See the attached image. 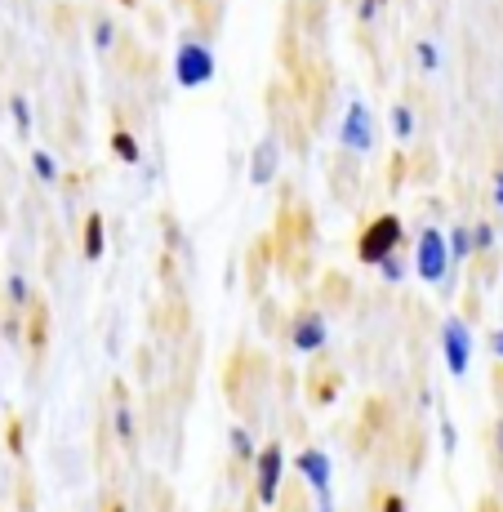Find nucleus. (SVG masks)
Listing matches in <instances>:
<instances>
[{"label": "nucleus", "instance_id": "nucleus-13", "mask_svg": "<svg viewBox=\"0 0 503 512\" xmlns=\"http://www.w3.org/2000/svg\"><path fill=\"white\" fill-rule=\"evenodd\" d=\"M112 432L125 450L138 446V419H134V406L125 401V383H116V406H112Z\"/></svg>", "mask_w": 503, "mask_h": 512}, {"label": "nucleus", "instance_id": "nucleus-26", "mask_svg": "<svg viewBox=\"0 0 503 512\" xmlns=\"http://www.w3.org/2000/svg\"><path fill=\"white\" fill-rule=\"evenodd\" d=\"M374 268L383 272V281H401V277H406V259H401V250H392L388 259H379Z\"/></svg>", "mask_w": 503, "mask_h": 512}, {"label": "nucleus", "instance_id": "nucleus-14", "mask_svg": "<svg viewBox=\"0 0 503 512\" xmlns=\"http://www.w3.org/2000/svg\"><path fill=\"white\" fill-rule=\"evenodd\" d=\"M228 450H232V464L236 468H250L254 464L259 446H254V428H250V423H232V428H228Z\"/></svg>", "mask_w": 503, "mask_h": 512}, {"label": "nucleus", "instance_id": "nucleus-11", "mask_svg": "<svg viewBox=\"0 0 503 512\" xmlns=\"http://www.w3.org/2000/svg\"><path fill=\"white\" fill-rule=\"evenodd\" d=\"M268 272H272V236H259V241L245 250V285H250V294H263Z\"/></svg>", "mask_w": 503, "mask_h": 512}, {"label": "nucleus", "instance_id": "nucleus-27", "mask_svg": "<svg viewBox=\"0 0 503 512\" xmlns=\"http://www.w3.org/2000/svg\"><path fill=\"white\" fill-rule=\"evenodd\" d=\"M414 54H419L423 72H441V49L432 45V41H419V45H414Z\"/></svg>", "mask_w": 503, "mask_h": 512}, {"label": "nucleus", "instance_id": "nucleus-19", "mask_svg": "<svg viewBox=\"0 0 503 512\" xmlns=\"http://www.w3.org/2000/svg\"><path fill=\"white\" fill-rule=\"evenodd\" d=\"M388 125H392V139H397V143H406L410 134H414V107H410V103H392Z\"/></svg>", "mask_w": 503, "mask_h": 512}, {"label": "nucleus", "instance_id": "nucleus-12", "mask_svg": "<svg viewBox=\"0 0 503 512\" xmlns=\"http://www.w3.org/2000/svg\"><path fill=\"white\" fill-rule=\"evenodd\" d=\"M343 392V374L334 370V366H317V370H308V401L317 410H325L334 397Z\"/></svg>", "mask_w": 503, "mask_h": 512}, {"label": "nucleus", "instance_id": "nucleus-33", "mask_svg": "<svg viewBox=\"0 0 503 512\" xmlns=\"http://www.w3.org/2000/svg\"><path fill=\"white\" fill-rule=\"evenodd\" d=\"M490 352H495V357L503 361V330H495V334H490Z\"/></svg>", "mask_w": 503, "mask_h": 512}, {"label": "nucleus", "instance_id": "nucleus-10", "mask_svg": "<svg viewBox=\"0 0 503 512\" xmlns=\"http://www.w3.org/2000/svg\"><path fill=\"white\" fill-rule=\"evenodd\" d=\"M23 348L32 352V361H41L45 357V348H49V308H45V299H32L23 308Z\"/></svg>", "mask_w": 503, "mask_h": 512}, {"label": "nucleus", "instance_id": "nucleus-16", "mask_svg": "<svg viewBox=\"0 0 503 512\" xmlns=\"http://www.w3.org/2000/svg\"><path fill=\"white\" fill-rule=\"evenodd\" d=\"M32 299H36V294H32V281H27L23 272H5V308L23 312Z\"/></svg>", "mask_w": 503, "mask_h": 512}, {"label": "nucleus", "instance_id": "nucleus-24", "mask_svg": "<svg viewBox=\"0 0 503 512\" xmlns=\"http://www.w3.org/2000/svg\"><path fill=\"white\" fill-rule=\"evenodd\" d=\"M0 339H5V343H14V348H18V343H23V312H14V308H9L5 317H0Z\"/></svg>", "mask_w": 503, "mask_h": 512}, {"label": "nucleus", "instance_id": "nucleus-35", "mask_svg": "<svg viewBox=\"0 0 503 512\" xmlns=\"http://www.w3.org/2000/svg\"><path fill=\"white\" fill-rule=\"evenodd\" d=\"M495 450H499V459H503V419L495 423Z\"/></svg>", "mask_w": 503, "mask_h": 512}, {"label": "nucleus", "instance_id": "nucleus-18", "mask_svg": "<svg viewBox=\"0 0 503 512\" xmlns=\"http://www.w3.org/2000/svg\"><path fill=\"white\" fill-rule=\"evenodd\" d=\"M446 250H450V263L472 259V228L468 223H455V228L446 232Z\"/></svg>", "mask_w": 503, "mask_h": 512}, {"label": "nucleus", "instance_id": "nucleus-20", "mask_svg": "<svg viewBox=\"0 0 503 512\" xmlns=\"http://www.w3.org/2000/svg\"><path fill=\"white\" fill-rule=\"evenodd\" d=\"M272 508H281V512H308V486H303V481H290V490L281 486V495H276Z\"/></svg>", "mask_w": 503, "mask_h": 512}, {"label": "nucleus", "instance_id": "nucleus-3", "mask_svg": "<svg viewBox=\"0 0 503 512\" xmlns=\"http://www.w3.org/2000/svg\"><path fill=\"white\" fill-rule=\"evenodd\" d=\"M401 241H406V223H401L397 214H379V219H370L366 232L357 236V263L361 268H374V263L388 259L392 250H401Z\"/></svg>", "mask_w": 503, "mask_h": 512}, {"label": "nucleus", "instance_id": "nucleus-28", "mask_svg": "<svg viewBox=\"0 0 503 512\" xmlns=\"http://www.w3.org/2000/svg\"><path fill=\"white\" fill-rule=\"evenodd\" d=\"M441 450H446V455H455L459 450V428L450 419H441Z\"/></svg>", "mask_w": 503, "mask_h": 512}, {"label": "nucleus", "instance_id": "nucleus-1", "mask_svg": "<svg viewBox=\"0 0 503 512\" xmlns=\"http://www.w3.org/2000/svg\"><path fill=\"white\" fill-rule=\"evenodd\" d=\"M214 76H219V58H214V45L205 36L187 32L179 49H174V81L183 90H210Z\"/></svg>", "mask_w": 503, "mask_h": 512}, {"label": "nucleus", "instance_id": "nucleus-2", "mask_svg": "<svg viewBox=\"0 0 503 512\" xmlns=\"http://www.w3.org/2000/svg\"><path fill=\"white\" fill-rule=\"evenodd\" d=\"M250 481H254V504L259 508H272L276 504V495H281V486H285V450H281V441H263L259 446V455H254V464H250Z\"/></svg>", "mask_w": 503, "mask_h": 512}, {"label": "nucleus", "instance_id": "nucleus-34", "mask_svg": "<svg viewBox=\"0 0 503 512\" xmlns=\"http://www.w3.org/2000/svg\"><path fill=\"white\" fill-rule=\"evenodd\" d=\"M495 205H499V210H503V165H499V170H495Z\"/></svg>", "mask_w": 503, "mask_h": 512}, {"label": "nucleus", "instance_id": "nucleus-23", "mask_svg": "<svg viewBox=\"0 0 503 512\" xmlns=\"http://www.w3.org/2000/svg\"><path fill=\"white\" fill-rule=\"evenodd\" d=\"M32 174H36L41 183H58V179H63V174H58V161H54L49 152H41V147L32 152Z\"/></svg>", "mask_w": 503, "mask_h": 512}, {"label": "nucleus", "instance_id": "nucleus-22", "mask_svg": "<svg viewBox=\"0 0 503 512\" xmlns=\"http://www.w3.org/2000/svg\"><path fill=\"white\" fill-rule=\"evenodd\" d=\"M9 112H14V134H32V103H27V94H9Z\"/></svg>", "mask_w": 503, "mask_h": 512}, {"label": "nucleus", "instance_id": "nucleus-31", "mask_svg": "<svg viewBox=\"0 0 503 512\" xmlns=\"http://www.w3.org/2000/svg\"><path fill=\"white\" fill-rule=\"evenodd\" d=\"M9 450H14V455H23V423H9Z\"/></svg>", "mask_w": 503, "mask_h": 512}, {"label": "nucleus", "instance_id": "nucleus-25", "mask_svg": "<svg viewBox=\"0 0 503 512\" xmlns=\"http://www.w3.org/2000/svg\"><path fill=\"white\" fill-rule=\"evenodd\" d=\"M495 241H499V228H495V223H477V228H472V254L495 250Z\"/></svg>", "mask_w": 503, "mask_h": 512}, {"label": "nucleus", "instance_id": "nucleus-21", "mask_svg": "<svg viewBox=\"0 0 503 512\" xmlns=\"http://www.w3.org/2000/svg\"><path fill=\"white\" fill-rule=\"evenodd\" d=\"M112 45H116V18L98 14L94 18V54H112Z\"/></svg>", "mask_w": 503, "mask_h": 512}, {"label": "nucleus", "instance_id": "nucleus-15", "mask_svg": "<svg viewBox=\"0 0 503 512\" xmlns=\"http://www.w3.org/2000/svg\"><path fill=\"white\" fill-rule=\"evenodd\" d=\"M103 250H107V219L94 210L90 219H85V245H81V254H85V263H98V259H103Z\"/></svg>", "mask_w": 503, "mask_h": 512}, {"label": "nucleus", "instance_id": "nucleus-17", "mask_svg": "<svg viewBox=\"0 0 503 512\" xmlns=\"http://www.w3.org/2000/svg\"><path fill=\"white\" fill-rule=\"evenodd\" d=\"M112 152L121 156V165H138V161H143V147H138V139L125 130V125H116V130H112Z\"/></svg>", "mask_w": 503, "mask_h": 512}, {"label": "nucleus", "instance_id": "nucleus-30", "mask_svg": "<svg viewBox=\"0 0 503 512\" xmlns=\"http://www.w3.org/2000/svg\"><path fill=\"white\" fill-rule=\"evenodd\" d=\"M379 9H383V0H357V18H361V23H374V18H379Z\"/></svg>", "mask_w": 503, "mask_h": 512}, {"label": "nucleus", "instance_id": "nucleus-6", "mask_svg": "<svg viewBox=\"0 0 503 512\" xmlns=\"http://www.w3.org/2000/svg\"><path fill=\"white\" fill-rule=\"evenodd\" d=\"M339 143L348 156H370L374 152V112L361 98H352L348 112H343V125H339Z\"/></svg>", "mask_w": 503, "mask_h": 512}, {"label": "nucleus", "instance_id": "nucleus-4", "mask_svg": "<svg viewBox=\"0 0 503 512\" xmlns=\"http://www.w3.org/2000/svg\"><path fill=\"white\" fill-rule=\"evenodd\" d=\"M285 339H290L294 352H321L330 343V326H325V312L312 308V303H299V308L285 317Z\"/></svg>", "mask_w": 503, "mask_h": 512}, {"label": "nucleus", "instance_id": "nucleus-8", "mask_svg": "<svg viewBox=\"0 0 503 512\" xmlns=\"http://www.w3.org/2000/svg\"><path fill=\"white\" fill-rule=\"evenodd\" d=\"M294 472H299V481L312 490V495H330V455H325L321 446H303L299 455H294Z\"/></svg>", "mask_w": 503, "mask_h": 512}, {"label": "nucleus", "instance_id": "nucleus-7", "mask_svg": "<svg viewBox=\"0 0 503 512\" xmlns=\"http://www.w3.org/2000/svg\"><path fill=\"white\" fill-rule=\"evenodd\" d=\"M441 352H446V370L455 379H468L472 366V330L463 317H446L441 321Z\"/></svg>", "mask_w": 503, "mask_h": 512}, {"label": "nucleus", "instance_id": "nucleus-32", "mask_svg": "<svg viewBox=\"0 0 503 512\" xmlns=\"http://www.w3.org/2000/svg\"><path fill=\"white\" fill-rule=\"evenodd\" d=\"M401 179H406V156H392V170H388V183L397 187Z\"/></svg>", "mask_w": 503, "mask_h": 512}, {"label": "nucleus", "instance_id": "nucleus-36", "mask_svg": "<svg viewBox=\"0 0 503 512\" xmlns=\"http://www.w3.org/2000/svg\"><path fill=\"white\" fill-rule=\"evenodd\" d=\"M103 512H125V504H107Z\"/></svg>", "mask_w": 503, "mask_h": 512}, {"label": "nucleus", "instance_id": "nucleus-9", "mask_svg": "<svg viewBox=\"0 0 503 512\" xmlns=\"http://www.w3.org/2000/svg\"><path fill=\"white\" fill-rule=\"evenodd\" d=\"M276 174H281V134H263L250 152V183L268 187L276 183Z\"/></svg>", "mask_w": 503, "mask_h": 512}, {"label": "nucleus", "instance_id": "nucleus-5", "mask_svg": "<svg viewBox=\"0 0 503 512\" xmlns=\"http://www.w3.org/2000/svg\"><path fill=\"white\" fill-rule=\"evenodd\" d=\"M450 250H446V232L441 228H423L419 232V241H414V272H419L428 285H437V281H446L450 277Z\"/></svg>", "mask_w": 503, "mask_h": 512}, {"label": "nucleus", "instance_id": "nucleus-29", "mask_svg": "<svg viewBox=\"0 0 503 512\" xmlns=\"http://www.w3.org/2000/svg\"><path fill=\"white\" fill-rule=\"evenodd\" d=\"M379 512H406V495H401V490H383Z\"/></svg>", "mask_w": 503, "mask_h": 512}]
</instances>
